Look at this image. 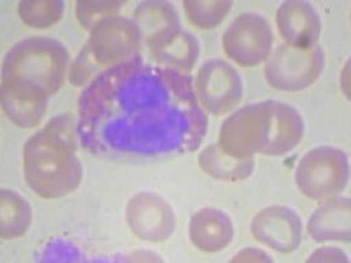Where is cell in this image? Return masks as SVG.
Here are the masks:
<instances>
[{
  "instance_id": "1",
  "label": "cell",
  "mask_w": 351,
  "mask_h": 263,
  "mask_svg": "<svg viewBox=\"0 0 351 263\" xmlns=\"http://www.w3.org/2000/svg\"><path fill=\"white\" fill-rule=\"evenodd\" d=\"M77 104L80 144L108 160L192 153L208 134L192 76L146 64L141 56L102 72Z\"/></svg>"
},
{
  "instance_id": "2",
  "label": "cell",
  "mask_w": 351,
  "mask_h": 263,
  "mask_svg": "<svg viewBox=\"0 0 351 263\" xmlns=\"http://www.w3.org/2000/svg\"><path fill=\"white\" fill-rule=\"evenodd\" d=\"M77 127L74 116L58 114L25 142L23 172L30 190L43 199L71 195L83 179V165L76 155Z\"/></svg>"
},
{
  "instance_id": "3",
  "label": "cell",
  "mask_w": 351,
  "mask_h": 263,
  "mask_svg": "<svg viewBox=\"0 0 351 263\" xmlns=\"http://www.w3.org/2000/svg\"><path fill=\"white\" fill-rule=\"evenodd\" d=\"M69 51L51 37H30L14 44L4 58L2 79L21 81L55 95L67 76Z\"/></svg>"
},
{
  "instance_id": "4",
  "label": "cell",
  "mask_w": 351,
  "mask_h": 263,
  "mask_svg": "<svg viewBox=\"0 0 351 263\" xmlns=\"http://www.w3.org/2000/svg\"><path fill=\"white\" fill-rule=\"evenodd\" d=\"M297 186L307 199L324 202L339 195L350 181V160L343 149L332 146L307 151L295 168Z\"/></svg>"
},
{
  "instance_id": "5",
  "label": "cell",
  "mask_w": 351,
  "mask_h": 263,
  "mask_svg": "<svg viewBox=\"0 0 351 263\" xmlns=\"http://www.w3.org/2000/svg\"><path fill=\"white\" fill-rule=\"evenodd\" d=\"M271 102H256L241 108L223 121L218 146L234 158H253L255 153L265 155L271 130Z\"/></svg>"
},
{
  "instance_id": "6",
  "label": "cell",
  "mask_w": 351,
  "mask_h": 263,
  "mask_svg": "<svg viewBox=\"0 0 351 263\" xmlns=\"http://www.w3.org/2000/svg\"><path fill=\"white\" fill-rule=\"evenodd\" d=\"M141 44L143 37L136 21L118 14L99 21L90 30L84 48L92 55L100 71L104 72L141 56Z\"/></svg>"
},
{
  "instance_id": "7",
  "label": "cell",
  "mask_w": 351,
  "mask_h": 263,
  "mask_svg": "<svg viewBox=\"0 0 351 263\" xmlns=\"http://www.w3.org/2000/svg\"><path fill=\"white\" fill-rule=\"evenodd\" d=\"M324 67L325 55L318 44L311 48H293L283 44L269 56L265 79L274 90L302 92L318 81Z\"/></svg>"
},
{
  "instance_id": "8",
  "label": "cell",
  "mask_w": 351,
  "mask_h": 263,
  "mask_svg": "<svg viewBox=\"0 0 351 263\" xmlns=\"http://www.w3.org/2000/svg\"><path fill=\"white\" fill-rule=\"evenodd\" d=\"M223 49L241 67H255L269 58L272 49V28L256 12H243L223 34Z\"/></svg>"
},
{
  "instance_id": "9",
  "label": "cell",
  "mask_w": 351,
  "mask_h": 263,
  "mask_svg": "<svg viewBox=\"0 0 351 263\" xmlns=\"http://www.w3.org/2000/svg\"><path fill=\"white\" fill-rule=\"evenodd\" d=\"M195 93L199 102L213 116H223L236 109L243 99V79L227 62L211 58L197 72Z\"/></svg>"
},
{
  "instance_id": "10",
  "label": "cell",
  "mask_w": 351,
  "mask_h": 263,
  "mask_svg": "<svg viewBox=\"0 0 351 263\" xmlns=\"http://www.w3.org/2000/svg\"><path fill=\"white\" fill-rule=\"evenodd\" d=\"M127 223L139 239L164 242L176 230V212L164 197L141 192L128 202Z\"/></svg>"
},
{
  "instance_id": "11",
  "label": "cell",
  "mask_w": 351,
  "mask_h": 263,
  "mask_svg": "<svg viewBox=\"0 0 351 263\" xmlns=\"http://www.w3.org/2000/svg\"><path fill=\"white\" fill-rule=\"evenodd\" d=\"M252 234L263 246L280 253H291L302 240V221L293 209L272 205L253 218Z\"/></svg>"
},
{
  "instance_id": "12",
  "label": "cell",
  "mask_w": 351,
  "mask_h": 263,
  "mask_svg": "<svg viewBox=\"0 0 351 263\" xmlns=\"http://www.w3.org/2000/svg\"><path fill=\"white\" fill-rule=\"evenodd\" d=\"M49 95L40 88L21 81L2 79V109L21 128H36L48 109Z\"/></svg>"
},
{
  "instance_id": "13",
  "label": "cell",
  "mask_w": 351,
  "mask_h": 263,
  "mask_svg": "<svg viewBox=\"0 0 351 263\" xmlns=\"http://www.w3.org/2000/svg\"><path fill=\"white\" fill-rule=\"evenodd\" d=\"M276 25L285 42L293 48L316 46L322 34L318 12L309 2L302 0L283 2L276 12Z\"/></svg>"
},
{
  "instance_id": "14",
  "label": "cell",
  "mask_w": 351,
  "mask_h": 263,
  "mask_svg": "<svg viewBox=\"0 0 351 263\" xmlns=\"http://www.w3.org/2000/svg\"><path fill=\"white\" fill-rule=\"evenodd\" d=\"M190 240L204 253L223 251L234 239V223L227 212L206 208L190 219Z\"/></svg>"
},
{
  "instance_id": "15",
  "label": "cell",
  "mask_w": 351,
  "mask_h": 263,
  "mask_svg": "<svg viewBox=\"0 0 351 263\" xmlns=\"http://www.w3.org/2000/svg\"><path fill=\"white\" fill-rule=\"evenodd\" d=\"M132 20L136 21L143 42L149 49L181 30L180 16L171 2H160V0L143 2L137 5Z\"/></svg>"
},
{
  "instance_id": "16",
  "label": "cell",
  "mask_w": 351,
  "mask_h": 263,
  "mask_svg": "<svg viewBox=\"0 0 351 263\" xmlns=\"http://www.w3.org/2000/svg\"><path fill=\"white\" fill-rule=\"evenodd\" d=\"M350 199H328L316 209L307 221V231L316 242H350L351 240Z\"/></svg>"
},
{
  "instance_id": "17",
  "label": "cell",
  "mask_w": 351,
  "mask_h": 263,
  "mask_svg": "<svg viewBox=\"0 0 351 263\" xmlns=\"http://www.w3.org/2000/svg\"><path fill=\"white\" fill-rule=\"evenodd\" d=\"M304 137V120L295 108L285 102H271V130L265 155L281 156L295 149Z\"/></svg>"
},
{
  "instance_id": "18",
  "label": "cell",
  "mask_w": 351,
  "mask_h": 263,
  "mask_svg": "<svg viewBox=\"0 0 351 263\" xmlns=\"http://www.w3.org/2000/svg\"><path fill=\"white\" fill-rule=\"evenodd\" d=\"M149 51L160 65L181 72V74H188L199 60L200 48L199 40L192 34L178 30L164 42L156 44Z\"/></svg>"
},
{
  "instance_id": "19",
  "label": "cell",
  "mask_w": 351,
  "mask_h": 263,
  "mask_svg": "<svg viewBox=\"0 0 351 263\" xmlns=\"http://www.w3.org/2000/svg\"><path fill=\"white\" fill-rule=\"evenodd\" d=\"M199 165L204 172L218 181L237 183L247 179L253 174L255 160H239L223 153L218 144H209L199 155Z\"/></svg>"
},
{
  "instance_id": "20",
  "label": "cell",
  "mask_w": 351,
  "mask_h": 263,
  "mask_svg": "<svg viewBox=\"0 0 351 263\" xmlns=\"http://www.w3.org/2000/svg\"><path fill=\"white\" fill-rule=\"evenodd\" d=\"M32 225V208L25 197L4 188L0 192V236L4 240L25 236Z\"/></svg>"
},
{
  "instance_id": "21",
  "label": "cell",
  "mask_w": 351,
  "mask_h": 263,
  "mask_svg": "<svg viewBox=\"0 0 351 263\" xmlns=\"http://www.w3.org/2000/svg\"><path fill=\"white\" fill-rule=\"evenodd\" d=\"M65 2L62 0H23L18 4V14L27 27L46 30L62 20Z\"/></svg>"
},
{
  "instance_id": "22",
  "label": "cell",
  "mask_w": 351,
  "mask_h": 263,
  "mask_svg": "<svg viewBox=\"0 0 351 263\" xmlns=\"http://www.w3.org/2000/svg\"><path fill=\"white\" fill-rule=\"evenodd\" d=\"M183 5L190 23L200 30H211L227 18L234 4L230 0H184Z\"/></svg>"
},
{
  "instance_id": "23",
  "label": "cell",
  "mask_w": 351,
  "mask_h": 263,
  "mask_svg": "<svg viewBox=\"0 0 351 263\" xmlns=\"http://www.w3.org/2000/svg\"><path fill=\"white\" fill-rule=\"evenodd\" d=\"M121 8L123 2H116V0H80L76 4V16L81 27L90 32L104 18L118 16Z\"/></svg>"
},
{
  "instance_id": "24",
  "label": "cell",
  "mask_w": 351,
  "mask_h": 263,
  "mask_svg": "<svg viewBox=\"0 0 351 263\" xmlns=\"http://www.w3.org/2000/svg\"><path fill=\"white\" fill-rule=\"evenodd\" d=\"M100 74H102L100 67L93 62L92 55L88 53V49L83 48L80 55H77L76 60H74V64L71 65L69 79H71L72 86L83 88L88 86V84H92Z\"/></svg>"
},
{
  "instance_id": "25",
  "label": "cell",
  "mask_w": 351,
  "mask_h": 263,
  "mask_svg": "<svg viewBox=\"0 0 351 263\" xmlns=\"http://www.w3.org/2000/svg\"><path fill=\"white\" fill-rule=\"evenodd\" d=\"M307 262H348V256L337 247H322L318 251L313 253Z\"/></svg>"
},
{
  "instance_id": "26",
  "label": "cell",
  "mask_w": 351,
  "mask_h": 263,
  "mask_svg": "<svg viewBox=\"0 0 351 263\" xmlns=\"http://www.w3.org/2000/svg\"><path fill=\"white\" fill-rule=\"evenodd\" d=\"M232 262H272V260L267 253L255 249V247H247L244 251L237 253V255L232 258Z\"/></svg>"
},
{
  "instance_id": "27",
  "label": "cell",
  "mask_w": 351,
  "mask_h": 263,
  "mask_svg": "<svg viewBox=\"0 0 351 263\" xmlns=\"http://www.w3.org/2000/svg\"><path fill=\"white\" fill-rule=\"evenodd\" d=\"M348 71H350V65H346V68L343 71V92L346 93V97L350 99V88H348Z\"/></svg>"
}]
</instances>
